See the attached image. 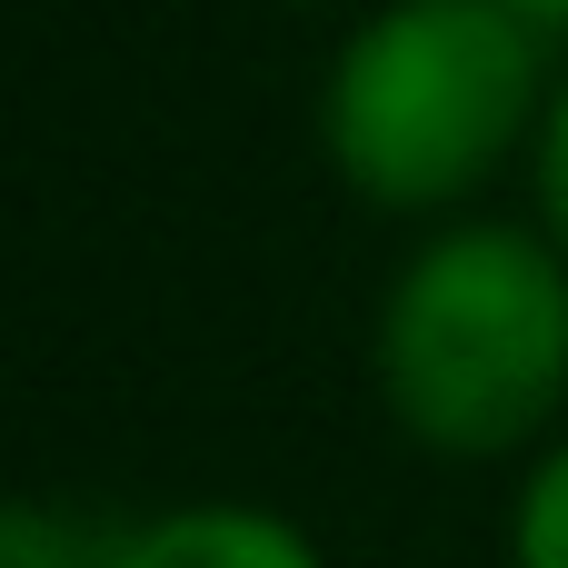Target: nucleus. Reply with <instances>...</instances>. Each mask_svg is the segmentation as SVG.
<instances>
[{"instance_id": "nucleus-7", "label": "nucleus", "mask_w": 568, "mask_h": 568, "mask_svg": "<svg viewBox=\"0 0 568 568\" xmlns=\"http://www.w3.org/2000/svg\"><path fill=\"white\" fill-rule=\"evenodd\" d=\"M509 10H529V20H568V0H509Z\"/></svg>"}, {"instance_id": "nucleus-4", "label": "nucleus", "mask_w": 568, "mask_h": 568, "mask_svg": "<svg viewBox=\"0 0 568 568\" xmlns=\"http://www.w3.org/2000/svg\"><path fill=\"white\" fill-rule=\"evenodd\" d=\"M0 568H90V539L50 509H0Z\"/></svg>"}, {"instance_id": "nucleus-3", "label": "nucleus", "mask_w": 568, "mask_h": 568, "mask_svg": "<svg viewBox=\"0 0 568 568\" xmlns=\"http://www.w3.org/2000/svg\"><path fill=\"white\" fill-rule=\"evenodd\" d=\"M110 568H320V559H310V539H290L280 519L190 509V519H160L150 539L110 549Z\"/></svg>"}, {"instance_id": "nucleus-6", "label": "nucleus", "mask_w": 568, "mask_h": 568, "mask_svg": "<svg viewBox=\"0 0 568 568\" xmlns=\"http://www.w3.org/2000/svg\"><path fill=\"white\" fill-rule=\"evenodd\" d=\"M539 190H549V220L568 230V100H559V120H549V170H539Z\"/></svg>"}, {"instance_id": "nucleus-5", "label": "nucleus", "mask_w": 568, "mask_h": 568, "mask_svg": "<svg viewBox=\"0 0 568 568\" xmlns=\"http://www.w3.org/2000/svg\"><path fill=\"white\" fill-rule=\"evenodd\" d=\"M519 568H568V449L539 469V489L519 509Z\"/></svg>"}, {"instance_id": "nucleus-1", "label": "nucleus", "mask_w": 568, "mask_h": 568, "mask_svg": "<svg viewBox=\"0 0 568 568\" xmlns=\"http://www.w3.org/2000/svg\"><path fill=\"white\" fill-rule=\"evenodd\" d=\"M529 90H539L529 10L409 0L349 40L329 80V150L369 200L429 210V200H459L509 150V130L529 120Z\"/></svg>"}, {"instance_id": "nucleus-2", "label": "nucleus", "mask_w": 568, "mask_h": 568, "mask_svg": "<svg viewBox=\"0 0 568 568\" xmlns=\"http://www.w3.org/2000/svg\"><path fill=\"white\" fill-rule=\"evenodd\" d=\"M389 399L439 449H509L568 389V280L519 230L439 240L379 329Z\"/></svg>"}]
</instances>
